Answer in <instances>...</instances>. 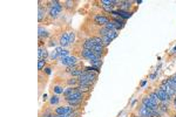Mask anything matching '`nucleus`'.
<instances>
[{
	"label": "nucleus",
	"instance_id": "nucleus-5",
	"mask_svg": "<svg viewBox=\"0 0 176 117\" xmlns=\"http://www.w3.org/2000/svg\"><path fill=\"white\" fill-rule=\"evenodd\" d=\"M160 88H161V89H163V90H164V91H166V93H167L171 98H174V97H175V95H176V94H175V91L173 90V88L169 86V83L167 82V80H163V81L161 82Z\"/></svg>",
	"mask_w": 176,
	"mask_h": 117
},
{
	"label": "nucleus",
	"instance_id": "nucleus-3",
	"mask_svg": "<svg viewBox=\"0 0 176 117\" xmlns=\"http://www.w3.org/2000/svg\"><path fill=\"white\" fill-rule=\"evenodd\" d=\"M60 62H61V64H65L66 67H76V64H78V57L68 55V56L61 59Z\"/></svg>",
	"mask_w": 176,
	"mask_h": 117
},
{
	"label": "nucleus",
	"instance_id": "nucleus-21",
	"mask_svg": "<svg viewBox=\"0 0 176 117\" xmlns=\"http://www.w3.org/2000/svg\"><path fill=\"white\" fill-rule=\"evenodd\" d=\"M59 102H60V97H59L58 95H53V96L50 98V105H51V107H52V105H58Z\"/></svg>",
	"mask_w": 176,
	"mask_h": 117
},
{
	"label": "nucleus",
	"instance_id": "nucleus-29",
	"mask_svg": "<svg viewBox=\"0 0 176 117\" xmlns=\"http://www.w3.org/2000/svg\"><path fill=\"white\" fill-rule=\"evenodd\" d=\"M175 75H176V74H175Z\"/></svg>",
	"mask_w": 176,
	"mask_h": 117
},
{
	"label": "nucleus",
	"instance_id": "nucleus-11",
	"mask_svg": "<svg viewBox=\"0 0 176 117\" xmlns=\"http://www.w3.org/2000/svg\"><path fill=\"white\" fill-rule=\"evenodd\" d=\"M139 115L142 116V117H149V116H150V110H149L146 105L141 104V105L139 107Z\"/></svg>",
	"mask_w": 176,
	"mask_h": 117
},
{
	"label": "nucleus",
	"instance_id": "nucleus-12",
	"mask_svg": "<svg viewBox=\"0 0 176 117\" xmlns=\"http://www.w3.org/2000/svg\"><path fill=\"white\" fill-rule=\"evenodd\" d=\"M94 46H95V44H94V41H93V37L87 39V40H85L83 44H82V47H83L85 49H89V51H92Z\"/></svg>",
	"mask_w": 176,
	"mask_h": 117
},
{
	"label": "nucleus",
	"instance_id": "nucleus-7",
	"mask_svg": "<svg viewBox=\"0 0 176 117\" xmlns=\"http://www.w3.org/2000/svg\"><path fill=\"white\" fill-rule=\"evenodd\" d=\"M93 19H94V21H95L98 25H101V26H106L107 24L110 22V19H109V18H107V17H105V15H101V14L94 15Z\"/></svg>",
	"mask_w": 176,
	"mask_h": 117
},
{
	"label": "nucleus",
	"instance_id": "nucleus-8",
	"mask_svg": "<svg viewBox=\"0 0 176 117\" xmlns=\"http://www.w3.org/2000/svg\"><path fill=\"white\" fill-rule=\"evenodd\" d=\"M69 33L71 32H64L62 34H61V36H60V39H59V44H60V46L61 47H67V46H69Z\"/></svg>",
	"mask_w": 176,
	"mask_h": 117
},
{
	"label": "nucleus",
	"instance_id": "nucleus-10",
	"mask_svg": "<svg viewBox=\"0 0 176 117\" xmlns=\"http://www.w3.org/2000/svg\"><path fill=\"white\" fill-rule=\"evenodd\" d=\"M48 56H50V54H48L47 49H46L45 47L40 46V47H39V52H38V57H39V60H46Z\"/></svg>",
	"mask_w": 176,
	"mask_h": 117
},
{
	"label": "nucleus",
	"instance_id": "nucleus-6",
	"mask_svg": "<svg viewBox=\"0 0 176 117\" xmlns=\"http://www.w3.org/2000/svg\"><path fill=\"white\" fill-rule=\"evenodd\" d=\"M142 104L146 105L149 110H160V109H159V105H156V104L150 100L149 96H145V97L142 98Z\"/></svg>",
	"mask_w": 176,
	"mask_h": 117
},
{
	"label": "nucleus",
	"instance_id": "nucleus-16",
	"mask_svg": "<svg viewBox=\"0 0 176 117\" xmlns=\"http://www.w3.org/2000/svg\"><path fill=\"white\" fill-rule=\"evenodd\" d=\"M117 14H119V17H120V18H122L123 20H126V19L130 18L133 13L127 12V11H122V10H119V11H117Z\"/></svg>",
	"mask_w": 176,
	"mask_h": 117
},
{
	"label": "nucleus",
	"instance_id": "nucleus-15",
	"mask_svg": "<svg viewBox=\"0 0 176 117\" xmlns=\"http://www.w3.org/2000/svg\"><path fill=\"white\" fill-rule=\"evenodd\" d=\"M149 97H150V100L156 104V105H159L160 103H161V100H160V97H159V95H157V93L156 91H153V93H150L149 95H148Z\"/></svg>",
	"mask_w": 176,
	"mask_h": 117
},
{
	"label": "nucleus",
	"instance_id": "nucleus-18",
	"mask_svg": "<svg viewBox=\"0 0 176 117\" xmlns=\"http://www.w3.org/2000/svg\"><path fill=\"white\" fill-rule=\"evenodd\" d=\"M78 90L80 91V93H87V91H89L91 89H92V86H87V84H79L78 87Z\"/></svg>",
	"mask_w": 176,
	"mask_h": 117
},
{
	"label": "nucleus",
	"instance_id": "nucleus-25",
	"mask_svg": "<svg viewBox=\"0 0 176 117\" xmlns=\"http://www.w3.org/2000/svg\"><path fill=\"white\" fill-rule=\"evenodd\" d=\"M74 40H75V32H71L69 33V45H72L73 42H74Z\"/></svg>",
	"mask_w": 176,
	"mask_h": 117
},
{
	"label": "nucleus",
	"instance_id": "nucleus-28",
	"mask_svg": "<svg viewBox=\"0 0 176 117\" xmlns=\"http://www.w3.org/2000/svg\"><path fill=\"white\" fill-rule=\"evenodd\" d=\"M173 117H176V115H174V116H173Z\"/></svg>",
	"mask_w": 176,
	"mask_h": 117
},
{
	"label": "nucleus",
	"instance_id": "nucleus-22",
	"mask_svg": "<svg viewBox=\"0 0 176 117\" xmlns=\"http://www.w3.org/2000/svg\"><path fill=\"white\" fill-rule=\"evenodd\" d=\"M167 82L169 83V86L173 88V90H174V91H175V94H176V82H175V81L171 79V76H170V77H168V79H167Z\"/></svg>",
	"mask_w": 176,
	"mask_h": 117
},
{
	"label": "nucleus",
	"instance_id": "nucleus-17",
	"mask_svg": "<svg viewBox=\"0 0 176 117\" xmlns=\"http://www.w3.org/2000/svg\"><path fill=\"white\" fill-rule=\"evenodd\" d=\"M122 11H127L130 6H131V1H119V5H117Z\"/></svg>",
	"mask_w": 176,
	"mask_h": 117
},
{
	"label": "nucleus",
	"instance_id": "nucleus-20",
	"mask_svg": "<svg viewBox=\"0 0 176 117\" xmlns=\"http://www.w3.org/2000/svg\"><path fill=\"white\" fill-rule=\"evenodd\" d=\"M43 17H46V7H42L39 5V21L41 22L43 20Z\"/></svg>",
	"mask_w": 176,
	"mask_h": 117
},
{
	"label": "nucleus",
	"instance_id": "nucleus-1",
	"mask_svg": "<svg viewBox=\"0 0 176 117\" xmlns=\"http://www.w3.org/2000/svg\"><path fill=\"white\" fill-rule=\"evenodd\" d=\"M98 80V74L94 73H83L79 79V84H87V86H92L93 83H95V81Z\"/></svg>",
	"mask_w": 176,
	"mask_h": 117
},
{
	"label": "nucleus",
	"instance_id": "nucleus-13",
	"mask_svg": "<svg viewBox=\"0 0 176 117\" xmlns=\"http://www.w3.org/2000/svg\"><path fill=\"white\" fill-rule=\"evenodd\" d=\"M52 91H53L55 95H59V94H64L65 89H64V86H62V84L53 83V86H52Z\"/></svg>",
	"mask_w": 176,
	"mask_h": 117
},
{
	"label": "nucleus",
	"instance_id": "nucleus-23",
	"mask_svg": "<svg viewBox=\"0 0 176 117\" xmlns=\"http://www.w3.org/2000/svg\"><path fill=\"white\" fill-rule=\"evenodd\" d=\"M74 5H75V3H73V1H65L64 3V7L67 10H72L74 7Z\"/></svg>",
	"mask_w": 176,
	"mask_h": 117
},
{
	"label": "nucleus",
	"instance_id": "nucleus-19",
	"mask_svg": "<svg viewBox=\"0 0 176 117\" xmlns=\"http://www.w3.org/2000/svg\"><path fill=\"white\" fill-rule=\"evenodd\" d=\"M66 84L69 86V87H78L79 86V81H78V79H75V77H71V79H68L66 81Z\"/></svg>",
	"mask_w": 176,
	"mask_h": 117
},
{
	"label": "nucleus",
	"instance_id": "nucleus-27",
	"mask_svg": "<svg viewBox=\"0 0 176 117\" xmlns=\"http://www.w3.org/2000/svg\"><path fill=\"white\" fill-rule=\"evenodd\" d=\"M155 77H156V74H153V75H152V76H150V79H152V80H153V79H155Z\"/></svg>",
	"mask_w": 176,
	"mask_h": 117
},
{
	"label": "nucleus",
	"instance_id": "nucleus-2",
	"mask_svg": "<svg viewBox=\"0 0 176 117\" xmlns=\"http://www.w3.org/2000/svg\"><path fill=\"white\" fill-rule=\"evenodd\" d=\"M50 11H48V15L52 18V19H55L59 17V14L61 13L62 8H64V5H61L59 1H51L50 3Z\"/></svg>",
	"mask_w": 176,
	"mask_h": 117
},
{
	"label": "nucleus",
	"instance_id": "nucleus-4",
	"mask_svg": "<svg viewBox=\"0 0 176 117\" xmlns=\"http://www.w3.org/2000/svg\"><path fill=\"white\" fill-rule=\"evenodd\" d=\"M74 111V108L71 105H60L54 109L55 115H69Z\"/></svg>",
	"mask_w": 176,
	"mask_h": 117
},
{
	"label": "nucleus",
	"instance_id": "nucleus-24",
	"mask_svg": "<svg viewBox=\"0 0 176 117\" xmlns=\"http://www.w3.org/2000/svg\"><path fill=\"white\" fill-rule=\"evenodd\" d=\"M45 66H46V60H39V62H38V69L40 71L45 68Z\"/></svg>",
	"mask_w": 176,
	"mask_h": 117
},
{
	"label": "nucleus",
	"instance_id": "nucleus-26",
	"mask_svg": "<svg viewBox=\"0 0 176 117\" xmlns=\"http://www.w3.org/2000/svg\"><path fill=\"white\" fill-rule=\"evenodd\" d=\"M173 102H174V109H175V111H176V95H175V97L173 98Z\"/></svg>",
	"mask_w": 176,
	"mask_h": 117
},
{
	"label": "nucleus",
	"instance_id": "nucleus-9",
	"mask_svg": "<svg viewBox=\"0 0 176 117\" xmlns=\"http://www.w3.org/2000/svg\"><path fill=\"white\" fill-rule=\"evenodd\" d=\"M156 93H157V95H159V97H160V100H161V102H170L173 98L163 90V89H161L160 87L156 89Z\"/></svg>",
	"mask_w": 176,
	"mask_h": 117
},
{
	"label": "nucleus",
	"instance_id": "nucleus-14",
	"mask_svg": "<svg viewBox=\"0 0 176 117\" xmlns=\"http://www.w3.org/2000/svg\"><path fill=\"white\" fill-rule=\"evenodd\" d=\"M50 36V33L43 28L42 26H39V40H42V39H47Z\"/></svg>",
	"mask_w": 176,
	"mask_h": 117
}]
</instances>
